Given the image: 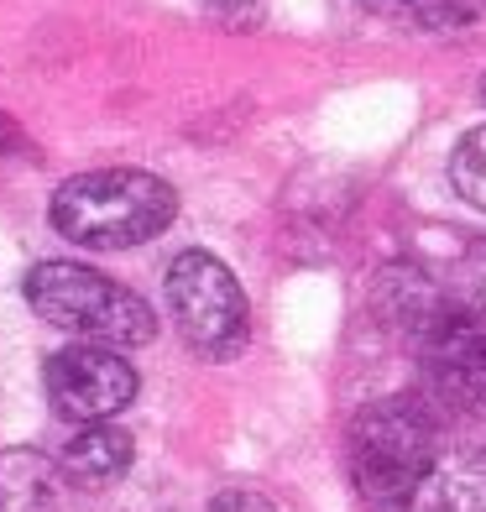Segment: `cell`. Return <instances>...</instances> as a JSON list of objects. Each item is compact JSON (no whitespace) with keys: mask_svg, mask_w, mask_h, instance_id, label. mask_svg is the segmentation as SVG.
Returning <instances> with one entry per match:
<instances>
[{"mask_svg":"<svg viewBox=\"0 0 486 512\" xmlns=\"http://www.w3.org/2000/svg\"><path fill=\"white\" fill-rule=\"evenodd\" d=\"M178 194L157 173L142 168H95L74 173L53 194V225L58 236L89 251H126L142 246L173 225Z\"/></svg>","mask_w":486,"mask_h":512,"instance_id":"1","label":"cell"},{"mask_svg":"<svg viewBox=\"0 0 486 512\" xmlns=\"http://www.w3.org/2000/svg\"><path fill=\"white\" fill-rule=\"evenodd\" d=\"M131 455H136V445H131L126 429L89 424V429H79V434L63 445L58 471H63V481H74V486H110L115 476H126Z\"/></svg>","mask_w":486,"mask_h":512,"instance_id":"8","label":"cell"},{"mask_svg":"<svg viewBox=\"0 0 486 512\" xmlns=\"http://www.w3.org/2000/svg\"><path fill=\"white\" fill-rule=\"evenodd\" d=\"M42 387L63 424H105L136 398V366L105 345H63L42 366Z\"/></svg>","mask_w":486,"mask_h":512,"instance_id":"5","label":"cell"},{"mask_svg":"<svg viewBox=\"0 0 486 512\" xmlns=\"http://www.w3.org/2000/svg\"><path fill=\"white\" fill-rule=\"evenodd\" d=\"M345 465L361 497L382 507L413 502L424 476L439 465V418L424 398H377L345 429Z\"/></svg>","mask_w":486,"mask_h":512,"instance_id":"2","label":"cell"},{"mask_svg":"<svg viewBox=\"0 0 486 512\" xmlns=\"http://www.w3.org/2000/svg\"><path fill=\"white\" fill-rule=\"evenodd\" d=\"M445 293H450V309L460 314V324H486V241L466 246V256L450 267L445 277Z\"/></svg>","mask_w":486,"mask_h":512,"instance_id":"10","label":"cell"},{"mask_svg":"<svg viewBox=\"0 0 486 512\" xmlns=\"http://www.w3.org/2000/svg\"><path fill=\"white\" fill-rule=\"evenodd\" d=\"M27 304L48 324L105 351H136L157 335V314L142 293L79 262H37L27 272Z\"/></svg>","mask_w":486,"mask_h":512,"instance_id":"3","label":"cell"},{"mask_svg":"<svg viewBox=\"0 0 486 512\" xmlns=\"http://www.w3.org/2000/svg\"><path fill=\"white\" fill-rule=\"evenodd\" d=\"M377 16H413L424 27H466L481 0H361Z\"/></svg>","mask_w":486,"mask_h":512,"instance_id":"12","label":"cell"},{"mask_svg":"<svg viewBox=\"0 0 486 512\" xmlns=\"http://www.w3.org/2000/svg\"><path fill=\"white\" fill-rule=\"evenodd\" d=\"M408 512H486V455L439 460L413 492Z\"/></svg>","mask_w":486,"mask_h":512,"instance_id":"9","label":"cell"},{"mask_svg":"<svg viewBox=\"0 0 486 512\" xmlns=\"http://www.w3.org/2000/svg\"><path fill=\"white\" fill-rule=\"evenodd\" d=\"M481 6H486V0H481Z\"/></svg>","mask_w":486,"mask_h":512,"instance_id":"18","label":"cell"},{"mask_svg":"<svg viewBox=\"0 0 486 512\" xmlns=\"http://www.w3.org/2000/svg\"><path fill=\"white\" fill-rule=\"evenodd\" d=\"M476 345H481V356H486V340H476Z\"/></svg>","mask_w":486,"mask_h":512,"instance_id":"17","label":"cell"},{"mask_svg":"<svg viewBox=\"0 0 486 512\" xmlns=\"http://www.w3.org/2000/svg\"><path fill=\"white\" fill-rule=\"evenodd\" d=\"M168 309L183 345L204 361H230L246 351L251 340V309H246V293L236 283L220 256L210 251H183L173 256L168 267Z\"/></svg>","mask_w":486,"mask_h":512,"instance_id":"4","label":"cell"},{"mask_svg":"<svg viewBox=\"0 0 486 512\" xmlns=\"http://www.w3.org/2000/svg\"><path fill=\"white\" fill-rule=\"evenodd\" d=\"M481 100H486V74H481Z\"/></svg>","mask_w":486,"mask_h":512,"instance_id":"16","label":"cell"},{"mask_svg":"<svg viewBox=\"0 0 486 512\" xmlns=\"http://www.w3.org/2000/svg\"><path fill=\"white\" fill-rule=\"evenodd\" d=\"M204 512H277L262 492H246V486H230V492H220Z\"/></svg>","mask_w":486,"mask_h":512,"instance_id":"13","label":"cell"},{"mask_svg":"<svg viewBox=\"0 0 486 512\" xmlns=\"http://www.w3.org/2000/svg\"><path fill=\"white\" fill-rule=\"evenodd\" d=\"M21 147H27V136H21V126L0 110V152H21Z\"/></svg>","mask_w":486,"mask_h":512,"instance_id":"15","label":"cell"},{"mask_svg":"<svg viewBox=\"0 0 486 512\" xmlns=\"http://www.w3.org/2000/svg\"><path fill=\"white\" fill-rule=\"evenodd\" d=\"M204 11L230 21V27H251L262 16V0H204Z\"/></svg>","mask_w":486,"mask_h":512,"instance_id":"14","label":"cell"},{"mask_svg":"<svg viewBox=\"0 0 486 512\" xmlns=\"http://www.w3.org/2000/svg\"><path fill=\"white\" fill-rule=\"evenodd\" d=\"M377 314L413 340H429L434 351L450 340H466V324L450 309L445 283H434L419 267H387L377 283Z\"/></svg>","mask_w":486,"mask_h":512,"instance_id":"6","label":"cell"},{"mask_svg":"<svg viewBox=\"0 0 486 512\" xmlns=\"http://www.w3.org/2000/svg\"><path fill=\"white\" fill-rule=\"evenodd\" d=\"M450 183H455V194L466 204L486 209V126L460 136V147L450 157Z\"/></svg>","mask_w":486,"mask_h":512,"instance_id":"11","label":"cell"},{"mask_svg":"<svg viewBox=\"0 0 486 512\" xmlns=\"http://www.w3.org/2000/svg\"><path fill=\"white\" fill-rule=\"evenodd\" d=\"M0 512H68L58 460L42 450H0Z\"/></svg>","mask_w":486,"mask_h":512,"instance_id":"7","label":"cell"}]
</instances>
